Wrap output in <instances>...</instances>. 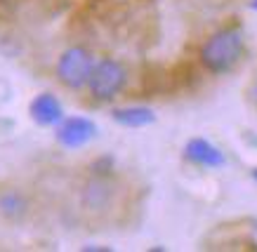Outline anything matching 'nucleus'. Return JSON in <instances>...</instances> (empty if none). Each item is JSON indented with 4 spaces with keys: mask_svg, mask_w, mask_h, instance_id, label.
Returning <instances> with one entry per match:
<instances>
[{
    "mask_svg": "<svg viewBox=\"0 0 257 252\" xmlns=\"http://www.w3.org/2000/svg\"><path fill=\"white\" fill-rule=\"evenodd\" d=\"M245 52V33L241 26H222L208 36L198 50L203 69L212 76H224L234 71Z\"/></svg>",
    "mask_w": 257,
    "mask_h": 252,
    "instance_id": "1",
    "label": "nucleus"
},
{
    "mask_svg": "<svg viewBox=\"0 0 257 252\" xmlns=\"http://www.w3.org/2000/svg\"><path fill=\"white\" fill-rule=\"evenodd\" d=\"M127 80H130L127 66L113 57H104L99 62H94L92 76L87 80V90L97 102H113L127 87Z\"/></svg>",
    "mask_w": 257,
    "mask_h": 252,
    "instance_id": "2",
    "label": "nucleus"
},
{
    "mask_svg": "<svg viewBox=\"0 0 257 252\" xmlns=\"http://www.w3.org/2000/svg\"><path fill=\"white\" fill-rule=\"evenodd\" d=\"M94 69V55L83 45L64 50L57 59V80L69 90H83L87 87V80Z\"/></svg>",
    "mask_w": 257,
    "mask_h": 252,
    "instance_id": "3",
    "label": "nucleus"
},
{
    "mask_svg": "<svg viewBox=\"0 0 257 252\" xmlns=\"http://www.w3.org/2000/svg\"><path fill=\"white\" fill-rule=\"evenodd\" d=\"M97 123L85 116H64V120L55 127V139L64 149H83L97 137Z\"/></svg>",
    "mask_w": 257,
    "mask_h": 252,
    "instance_id": "4",
    "label": "nucleus"
},
{
    "mask_svg": "<svg viewBox=\"0 0 257 252\" xmlns=\"http://www.w3.org/2000/svg\"><path fill=\"white\" fill-rule=\"evenodd\" d=\"M182 158L191 165L205 167V170H219V167L226 165L224 151L205 137H191L182 149Z\"/></svg>",
    "mask_w": 257,
    "mask_h": 252,
    "instance_id": "5",
    "label": "nucleus"
},
{
    "mask_svg": "<svg viewBox=\"0 0 257 252\" xmlns=\"http://www.w3.org/2000/svg\"><path fill=\"white\" fill-rule=\"evenodd\" d=\"M78 200L87 212H104L113 203V184L106 177H90L80 186Z\"/></svg>",
    "mask_w": 257,
    "mask_h": 252,
    "instance_id": "6",
    "label": "nucleus"
},
{
    "mask_svg": "<svg viewBox=\"0 0 257 252\" xmlns=\"http://www.w3.org/2000/svg\"><path fill=\"white\" fill-rule=\"evenodd\" d=\"M29 116L36 125L40 127H57L64 120L66 111H64L62 99L52 92H40L29 104Z\"/></svg>",
    "mask_w": 257,
    "mask_h": 252,
    "instance_id": "7",
    "label": "nucleus"
},
{
    "mask_svg": "<svg viewBox=\"0 0 257 252\" xmlns=\"http://www.w3.org/2000/svg\"><path fill=\"white\" fill-rule=\"evenodd\" d=\"M111 118L120 127L140 130V127L154 125L156 123V113H154V109H149V106L133 104V106H116V109H111Z\"/></svg>",
    "mask_w": 257,
    "mask_h": 252,
    "instance_id": "8",
    "label": "nucleus"
},
{
    "mask_svg": "<svg viewBox=\"0 0 257 252\" xmlns=\"http://www.w3.org/2000/svg\"><path fill=\"white\" fill-rule=\"evenodd\" d=\"M31 210V203L26 193L19 189H3L0 191V217L8 221H24Z\"/></svg>",
    "mask_w": 257,
    "mask_h": 252,
    "instance_id": "9",
    "label": "nucleus"
},
{
    "mask_svg": "<svg viewBox=\"0 0 257 252\" xmlns=\"http://www.w3.org/2000/svg\"><path fill=\"white\" fill-rule=\"evenodd\" d=\"M113 165H116V160H113L111 156H101L90 165V174H92V177H106V179H111Z\"/></svg>",
    "mask_w": 257,
    "mask_h": 252,
    "instance_id": "10",
    "label": "nucleus"
},
{
    "mask_svg": "<svg viewBox=\"0 0 257 252\" xmlns=\"http://www.w3.org/2000/svg\"><path fill=\"white\" fill-rule=\"evenodd\" d=\"M248 99H250V104L257 109V78L252 80V85L248 87Z\"/></svg>",
    "mask_w": 257,
    "mask_h": 252,
    "instance_id": "11",
    "label": "nucleus"
},
{
    "mask_svg": "<svg viewBox=\"0 0 257 252\" xmlns=\"http://www.w3.org/2000/svg\"><path fill=\"white\" fill-rule=\"evenodd\" d=\"M83 250L85 252H113L111 247H97V245H85Z\"/></svg>",
    "mask_w": 257,
    "mask_h": 252,
    "instance_id": "12",
    "label": "nucleus"
},
{
    "mask_svg": "<svg viewBox=\"0 0 257 252\" xmlns=\"http://www.w3.org/2000/svg\"><path fill=\"white\" fill-rule=\"evenodd\" d=\"M250 8H252V10L257 12V0H250Z\"/></svg>",
    "mask_w": 257,
    "mask_h": 252,
    "instance_id": "13",
    "label": "nucleus"
},
{
    "mask_svg": "<svg viewBox=\"0 0 257 252\" xmlns=\"http://www.w3.org/2000/svg\"><path fill=\"white\" fill-rule=\"evenodd\" d=\"M250 174H252V179L257 181V167H252V172H250Z\"/></svg>",
    "mask_w": 257,
    "mask_h": 252,
    "instance_id": "14",
    "label": "nucleus"
}]
</instances>
